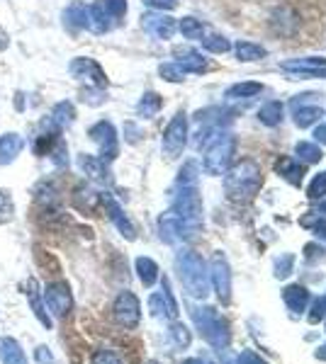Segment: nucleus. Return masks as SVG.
Wrapping results in <instances>:
<instances>
[{
	"mask_svg": "<svg viewBox=\"0 0 326 364\" xmlns=\"http://www.w3.org/2000/svg\"><path fill=\"white\" fill-rule=\"evenodd\" d=\"M263 177H261V168L253 161H241L239 166L232 168V173L227 175V192L232 194L234 199H248L258 192Z\"/></svg>",
	"mask_w": 326,
	"mask_h": 364,
	"instance_id": "1",
	"label": "nucleus"
},
{
	"mask_svg": "<svg viewBox=\"0 0 326 364\" xmlns=\"http://www.w3.org/2000/svg\"><path fill=\"white\" fill-rule=\"evenodd\" d=\"M234 151H236V138L232 134H222L210 148H207L202 166H205V170L210 173V175H222V173L229 168V163H232Z\"/></svg>",
	"mask_w": 326,
	"mask_h": 364,
	"instance_id": "2",
	"label": "nucleus"
},
{
	"mask_svg": "<svg viewBox=\"0 0 326 364\" xmlns=\"http://www.w3.org/2000/svg\"><path fill=\"white\" fill-rule=\"evenodd\" d=\"M187 146V115L185 112H178L171 122H168L166 131L161 138V148L166 158H178L183 153V148Z\"/></svg>",
	"mask_w": 326,
	"mask_h": 364,
	"instance_id": "3",
	"label": "nucleus"
},
{
	"mask_svg": "<svg viewBox=\"0 0 326 364\" xmlns=\"http://www.w3.org/2000/svg\"><path fill=\"white\" fill-rule=\"evenodd\" d=\"M44 306L54 319H66L73 311V294L66 282H49L44 286Z\"/></svg>",
	"mask_w": 326,
	"mask_h": 364,
	"instance_id": "4",
	"label": "nucleus"
},
{
	"mask_svg": "<svg viewBox=\"0 0 326 364\" xmlns=\"http://www.w3.org/2000/svg\"><path fill=\"white\" fill-rule=\"evenodd\" d=\"M88 136L93 143H98V151L103 161H115L120 156V138H117V129L110 124L108 119H100L98 124H93L88 129Z\"/></svg>",
	"mask_w": 326,
	"mask_h": 364,
	"instance_id": "5",
	"label": "nucleus"
},
{
	"mask_svg": "<svg viewBox=\"0 0 326 364\" xmlns=\"http://www.w3.org/2000/svg\"><path fill=\"white\" fill-rule=\"evenodd\" d=\"M69 73L73 75L76 80H80V83L85 85H93V88H108V75H105V71L100 68L98 61L88 59V56H78V59H73L69 64Z\"/></svg>",
	"mask_w": 326,
	"mask_h": 364,
	"instance_id": "6",
	"label": "nucleus"
},
{
	"mask_svg": "<svg viewBox=\"0 0 326 364\" xmlns=\"http://www.w3.org/2000/svg\"><path fill=\"white\" fill-rule=\"evenodd\" d=\"M141 29H144L151 39H171L178 29V22L171 15L161 13V10H151V13L141 15Z\"/></svg>",
	"mask_w": 326,
	"mask_h": 364,
	"instance_id": "7",
	"label": "nucleus"
},
{
	"mask_svg": "<svg viewBox=\"0 0 326 364\" xmlns=\"http://www.w3.org/2000/svg\"><path fill=\"white\" fill-rule=\"evenodd\" d=\"M280 68L288 73H297L299 78H326V59L324 56H304V59L283 61Z\"/></svg>",
	"mask_w": 326,
	"mask_h": 364,
	"instance_id": "8",
	"label": "nucleus"
},
{
	"mask_svg": "<svg viewBox=\"0 0 326 364\" xmlns=\"http://www.w3.org/2000/svg\"><path fill=\"white\" fill-rule=\"evenodd\" d=\"M78 168L83 170V175H88L93 182H100V184H110L112 182V173L108 168V161H103L100 156H90V153H80L76 158Z\"/></svg>",
	"mask_w": 326,
	"mask_h": 364,
	"instance_id": "9",
	"label": "nucleus"
},
{
	"mask_svg": "<svg viewBox=\"0 0 326 364\" xmlns=\"http://www.w3.org/2000/svg\"><path fill=\"white\" fill-rule=\"evenodd\" d=\"M115 319L120 326H125V328H134L136 323H139V299H136L132 291H125V294L117 296Z\"/></svg>",
	"mask_w": 326,
	"mask_h": 364,
	"instance_id": "10",
	"label": "nucleus"
},
{
	"mask_svg": "<svg viewBox=\"0 0 326 364\" xmlns=\"http://www.w3.org/2000/svg\"><path fill=\"white\" fill-rule=\"evenodd\" d=\"M22 289H24V296H27V301H29V309H32V314H34V319H37L39 323H42L47 330H52V316H49V311H47V306H44V296L39 294V284H37V279H32L29 277L27 282L22 284Z\"/></svg>",
	"mask_w": 326,
	"mask_h": 364,
	"instance_id": "11",
	"label": "nucleus"
},
{
	"mask_svg": "<svg viewBox=\"0 0 326 364\" xmlns=\"http://www.w3.org/2000/svg\"><path fill=\"white\" fill-rule=\"evenodd\" d=\"M100 204H103V207H105V212H108L110 221L115 224L117 228H120V233L125 235V238L134 240V238H136L134 226H132V221L125 217V212H122V207H120V204H117L115 199L110 197V194H100Z\"/></svg>",
	"mask_w": 326,
	"mask_h": 364,
	"instance_id": "12",
	"label": "nucleus"
},
{
	"mask_svg": "<svg viewBox=\"0 0 326 364\" xmlns=\"http://www.w3.org/2000/svg\"><path fill=\"white\" fill-rule=\"evenodd\" d=\"M24 146H27V141L17 131L0 134V166H10V163L17 161V156L24 151Z\"/></svg>",
	"mask_w": 326,
	"mask_h": 364,
	"instance_id": "13",
	"label": "nucleus"
},
{
	"mask_svg": "<svg viewBox=\"0 0 326 364\" xmlns=\"http://www.w3.org/2000/svg\"><path fill=\"white\" fill-rule=\"evenodd\" d=\"M115 20L108 15V10L103 8V3H95V5H88V29L93 34H105L112 29Z\"/></svg>",
	"mask_w": 326,
	"mask_h": 364,
	"instance_id": "14",
	"label": "nucleus"
},
{
	"mask_svg": "<svg viewBox=\"0 0 326 364\" xmlns=\"http://www.w3.org/2000/svg\"><path fill=\"white\" fill-rule=\"evenodd\" d=\"M0 364H29L27 355L22 352V345L15 337H0Z\"/></svg>",
	"mask_w": 326,
	"mask_h": 364,
	"instance_id": "15",
	"label": "nucleus"
},
{
	"mask_svg": "<svg viewBox=\"0 0 326 364\" xmlns=\"http://www.w3.org/2000/svg\"><path fill=\"white\" fill-rule=\"evenodd\" d=\"M64 24L71 32H80V29H88V5L73 3L64 10Z\"/></svg>",
	"mask_w": 326,
	"mask_h": 364,
	"instance_id": "16",
	"label": "nucleus"
},
{
	"mask_svg": "<svg viewBox=\"0 0 326 364\" xmlns=\"http://www.w3.org/2000/svg\"><path fill=\"white\" fill-rule=\"evenodd\" d=\"M176 59H178L176 64L180 66L185 73H205L207 71V61L192 49H176Z\"/></svg>",
	"mask_w": 326,
	"mask_h": 364,
	"instance_id": "17",
	"label": "nucleus"
},
{
	"mask_svg": "<svg viewBox=\"0 0 326 364\" xmlns=\"http://www.w3.org/2000/svg\"><path fill=\"white\" fill-rule=\"evenodd\" d=\"M49 119H52L61 131L69 129V126L73 124V119H76V107H73V102L64 100V102H59V105H54V110H52V115H49Z\"/></svg>",
	"mask_w": 326,
	"mask_h": 364,
	"instance_id": "18",
	"label": "nucleus"
},
{
	"mask_svg": "<svg viewBox=\"0 0 326 364\" xmlns=\"http://www.w3.org/2000/svg\"><path fill=\"white\" fill-rule=\"evenodd\" d=\"M161 107H163V100H161L159 92H144L141 100L136 102V115L144 117V119H151V117L159 115Z\"/></svg>",
	"mask_w": 326,
	"mask_h": 364,
	"instance_id": "19",
	"label": "nucleus"
},
{
	"mask_svg": "<svg viewBox=\"0 0 326 364\" xmlns=\"http://www.w3.org/2000/svg\"><path fill=\"white\" fill-rule=\"evenodd\" d=\"M322 117H324L322 107H295V124L299 129H307V126L317 124Z\"/></svg>",
	"mask_w": 326,
	"mask_h": 364,
	"instance_id": "20",
	"label": "nucleus"
},
{
	"mask_svg": "<svg viewBox=\"0 0 326 364\" xmlns=\"http://www.w3.org/2000/svg\"><path fill=\"white\" fill-rule=\"evenodd\" d=\"M234 51H236V59L243 61V64H251V61H258L268 54L261 44H253V42H239L234 46Z\"/></svg>",
	"mask_w": 326,
	"mask_h": 364,
	"instance_id": "21",
	"label": "nucleus"
},
{
	"mask_svg": "<svg viewBox=\"0 0 326 364\" xmlns=\"http://www.w3.org/2000/svg\"><path fill=\"white\" fill-rule=\"evenodd\" d=\"M258 122L266 126H278L283 122V105L280 102H266V105L258 110Z\"/></svg>",
	"mask_w": 326,
	"mask_h": 364,
	"instance_id": "22",
	"label": "nucleus"
},
{
	"mask_svg": "<svg viewBox=\"0 0 326 364\" xmlns=\"http://www.w3.org/2000/svg\"><path fill=\"white\" fill-rule=\"evenodd\" d=\"M261 92H263L261 83H236L227 90V97L229 100H251V97L261 95Z\"/></svg>",
	"mask_w": 326,
	"mask_h": 364,
	"instance_id": "23",
	"label": "nucleus"
},
{
	"mask_svg": "<svg viewBox=\"0 0 326 364\" xmlns=\"http://www.w3.org/2000/svg\"><path fill=\"white\" fill-rule=\"evenodd\" d=\"M34 199H37L44 209H52L59 204V194H56V187L52 182H39L37 187H34Z\"/></svg>",
	"mask_w": 326,
	"mask_h": 364,
	"instance_id": "24",
	"label": "nucleus"
},
{
	"mask_svg": "<svg viewBox=\"0 0 326 364\" xmlns=\"http://www.w3.org/2000/svg\"><path fill=\"white\" fill-rule=\"evenodd\" d=\"M278 173L285 177V180L299 184L302 182V175H304V168L299 166V163L290 161V158H283V161H278Z\"/></svg>",
	"mask_w": 326,
	"mask_h": 364,
	"instance_id": "25",
	"label": "nucleus"
},
{
	"mask_svg": "<svg viewBox=\"0 0 326 364\" xmlns=\"http://www.w3.org/2000/svg\"><path fill=\"white\" fill-rule=\"evenodd\" d=\"M295 153H297V158L302 163H319L324 158L322 148H319L317 143H309V141H299L297 146H295Z\"/></svg>",
	"mask_w": 326,
	"mask_h": 364,
	"instance_id": "26",
	"label": "nucleus"
},
{
	"mask_svg": "<svg viewBox=\"0 0 326 364\" xmlns=\"http://www.w3.org/2000/svg\"><path fill=\"white\" fill-rule=\"evenodd\" d=\"M178 29H180V34L185 39H202L205 37V24L195 17H183L180 22H178Z\"/></svg>",
	"mask_w": 326,
	"mask_h": 364,
	"instance_id": "27",
	"label": "nucleus"
},
{
	"mask_svg": "<svg viewBox=\"0 0 326 364\" xmlns=\"http://www.w3.org/2000/svg\"><path fill=\"white\" fill-rule=\"evenodd\" d=\"M13 219H15L13 194H10V189L0 187V226H3V224H10Z\"/></svg>",
	"mask_w": 326,
	"mask_h": 364,
	"instance_id": "28",
	"label": "nucleus"
},
{
	"mask_svg": "<svg viewBox=\"0 0 326 364\" xmlns=\"http://www.w3.org/2000/svg\"><path fill=\"white\" fill-rule=\"evenodd\" d=\"M159 75L163 80H168V83H183L187 73L176 64V61H173V64H161L159 66Z\"/></svg>",
	"mask_w": 326,
	"mask_h": 364,
	"instance_id": "29",
	"label": "nucleus"
},
{
	"mask_svg": "<svg viewBox=\"0 0 326 364\" xmlns=\"http://www.w3.org/2000/svg\"><path fill=\"white\" fill-rule=\"evenodd\" d=\"M136 272H139V277H141V282H144V284H154V282H156V272H159V268H156L154 260H149V258H139V260H136Z\"/></svg>",
	"mask_w": 326,
	"mask_h": 364,
	"instance_id": "30",
	"label": "nucleus"
},
{
	"mask_svg": "<svg viewBox=\"0 0 326 364\" xmlns=\"http://www.w3.org/2000/svg\"><path fill=\"white\" fill-rule=\"evenodd\" d=\"M200 42L207 51H212V54H227V51L232 49L229 39L222 37V34H210V37H202Z\"/></svg>",
	"mask_w": 326,
	"mask_h": 364,
	"instance_id": "31",
	"label": "nucleus"
},
{
	"mask_svg": "<svg viewBox=\"0 0 326 364\" xmlns=\"http://www.w3.org/2000/svg\"><path fill=\"white\" fill-rule=\"evenodd\" d=\"M78 100L85 102V105L95 107V105H103L108 97H105V90L103 88H93V85H85V88H80L78 92Z\"/></svg>",
	"mask_w": 326,
	"mask_h": 364,
	"instance_id": "32",
	"label": "nucleus"
},
{
	"mask_svg": "<svg viewBox=\"0 0 326 364\" xmlns=\"http://www.w3.org/2000/svg\"><path fill=\"white\" fill-rule=\"evenodd\" d=\"M112 20H122L127 15V0H100Z\"/></svg>",
	"mask_w": 326,
	"mask_h": 364,
	"instance_id": "33",
	"label": "nucleus"
},
{
	"mask_svg": "<svg viewBox=\"0 0 326 364\" xmlns=\"http://www.w3.org/2000/svg\"><path fill=\"white\" fill-rule=\"evenodd\" d=\"M326 194V173H322V175H317L314 177V182H312V187H309V197H324Z\"/></svg>",
	"mask_w": 326,
	"mask_h": 364,
	"instance_id": "34",
	"label": "nucleus"
},
{
	"mask_svg": "<svg viewBox=\"0 0 326 364\" xmlns=\"http://www.w3.org/2000/svg\"><path fill=\"white\" fill-rule=\"evenodd\" d=\"M34 362H37V364H56L54 355H52V352H49V347H47V345L34 347Z\"/></svg>",
	"mask_w": 326,
	"mask_h": 364,
	"instance_id": "35",
	"label": "nucleus"
},
{
	"mask_svg": "<svg viewBox=\"0 0 326 364\" xmlns=\"http://www.w3.org/2000/svg\"><path fill=\"white\" fill-rule=\"evenodd\" d=\"M146 8L151 10H161V13H168V10H173L178 5V0H144Z\"/></svg>",
	"mask_w": 326,
	"mask_h": 364,
	"instance_id": "36",
	"label": "nucleus"
},
{
	"mask_svg": "<svg viewBox=\"0 0 326 364\" xmlns=\"http://www.w3.org/2000/svg\"><path fill=\"white\" fill-rule=\"evenodd\" d=\"M93 364H122L120 357L112 355V352H100V355L93 357Z\"/></svg>",
	"mask_w": 326,
	"mask_h": 364,
	"instance_id": "37",
	"label": "nucleus"
},
{
	"mask_svg": "<svg viewBox=\"0 0 326 364\" xmlns=\"http://www.w3.org/2000/svg\"><path fill=\"white\" fill-rule=\"evenodd\" d=\"M125 131H127V141H129V143H136V141H139L141 131L134 129V124H132V122H127V124H125Z\"/></svg>",
	"mask_w": 326,
	"mask_h": 364,
	"instance_id": "38",
	"label": "nucleus"
},
{
	"mask_svg": "<svg viewBox=\"0 0 326 364\" xmlns=\"http://www.w3.org/2000/svg\"><path fill=\"white\" fill-rule=\"evenodd\" d=\"M314 138H317L319 143H324V146H326V124H319L317 129H314Z\"/></svg>",
	"mask_w": 326,
	"mask_h": 364,
	"instance_id": "39",
	"label": "nucleus"
},
{
	"mask_svg": "<svg viewBox=\"0 0 326 364\" xmlns=\"http://www.w3.org/2000/svg\"><path fill=\"white\" fill-rule=\"evenodd\" d=\"M8 46H10V37H8V32L0 27V51H5Z\"/></svg>",
	"mask_w": 326,
	"mask_h": 364,
	"instance_id": "40",
	"label": "nucleus"
},
{
	"mask_svg": "<svg viewBox=\"0 0 326 364\" xmlns=\"http://www.w3.org/2000/svg\"><path fill=\"white\" fill-rule=\"evenodd\" d=\"M15 110H24V95H22V92H17V95H15Z\"/></svg>",
	"mask_w": 326,
	"mask_h": 364,
	"instance_id": "41",
	"label": "nucleus"
},
{
	"mask_svg": "<svg viewBox=\"0 0 326 364\" xmlns=\"http://www.w3.org/2000/svg\"><path fill=\"white\" fill-rule=\"evenodd\" d=\"M324 212H326V204H324Z\"/></svg>",
	"mask_w": 326,
	"mask_h": 364,
	"instance_id": "42",
	"label": "nucleus"
}]
</instances>
